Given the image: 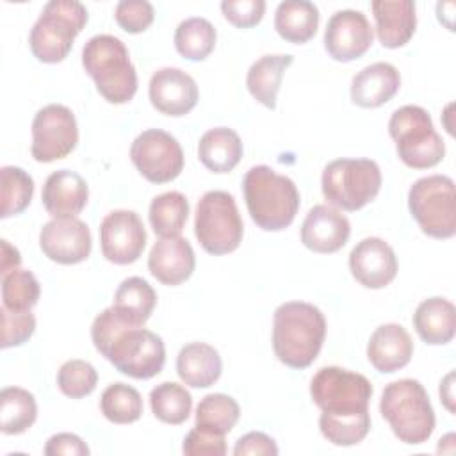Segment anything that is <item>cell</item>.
Instances as JSON below:
<instances>
[{"mask_svg":"<svg viewBox=\"0 0 456 456\" xmlns=\"http://www.w3.org/2000/svg\"><path fill=\"white\" fill-rule=\"evenodd\" d=\"M312 401L319 406V429L333 445L360 444L370 429V381L358 372L330 365L319 369L310 381Z\"/></svg>","mask_w":456,"mask_h":456,"instance_id":"obj_1","label":"cell"},{"mask_svg":"<svg viewBox=\"0 0 456 456\" xmlns=\"http://www.w3.org/2000/svg\"><path fill=\"white\" fill-rule=\"evenodd\" d=\"M91 338L96 351L125 376L150 379L164 367L162 338L142 326L128 324L112 306L94 317Z\"/></svg>","mask_w":456,"mask_h":456,"instance_id":"obj_2","label":"cell"},{"mask_svg":"<svg viewBox=\"0 0 456 456\" xmlns=\"http://www.w3.org/2000/svg\"><path fill=\"white\" fill-rule=\"evenodd\" d=\"M326 337L324 314L305 301H287L274 310L273 349L290 369H306L317 358Z\"/></svg>","mask_w":456,"mask_h":456,"instance_id":"obj_3","label":"cell"},{"mask_svg":"<svg viewBox=\"0 0 456 456\" xmlns=\"http://www.w3.org/2000/svg\"><path fill=\"white\" fill-rule=\"evenodd\" d=\"M248 212L265 232H280L292 224L299 208L296 183L269 166H253L242 180Z\"/></svg>","mask_w":456,"mask_h":456,"instance_id":"obj_4","label":"cell"},{"mask_svg":"<svg viewBox=\"0 0 456 456\" xmlns=\"http://www.w3.org/2000/svg\"><path fill=\"white\" fill-rule=\"evenodd\" d=\"M82 66L109 103H126L137 93V73L125 43L110 34L93 36L82 48Z\"/></svg>","mask_w":456,"mask_h":456,"instance_id":"obj_5","label":"cell"},{"mask_svg":"<svg viewBox=\"0 0 456 456\" xmlns=\"http://www.w3.org/2000/svg\"><path fill=\"white\" fill-rule=\"evenodd\" d=\"M379 411L399 442L419 445L435 431V411L429 395L417 379H397L383 388Z\"/></svg>","mask_w":456,"mask_h":456,"instance_id":"obj_6","label":"cell"},{"mask_svg":"<svg viewBox=\"0 0 456 456\" xmlns=\"http://www.w3.org/2000/svg\"><path fill=\"white\" fill-rule=\"evenodd\" d=\"M87 20V9L77 0L48 2L28 36L32 55L46 64L64 61Z\"/></svg>","mask_w":456,"mask_h":456,"instance_id":"obj_7","label":"cell"},{"mask_svg":"<svg viewBox=\"0 0 456 456\" xmlns=\"http://www.w3.org/2000/svg\"><path fill=\"white\" fill-rule=\"evenodd\" d=\"M388 134L403 164L411 169H428L442 162L445 144L435 130L431 116L419 105H404L394 110Z\"/></svg>","mask_w":456,"mask_h":456,"instance_id":"obj_8","label":"cell"},{"mask_svg":"<svg viewBox=\"0 0 456 456\" xmlns=\"http://www.w3.org/2000/svg\"><path fill=\"white\" fill-rule=\"evenodd\" d=\"M381 180V169L370 159H337L324 167L321 187L330 205L356 212L378 196Z\"/></svg>","mask_w":456,"mask_h":456,"instance_id":"obj_9","label":"cell"},{"mask_svg":"<svg viewBox=\"0 0 456 456\" xmlns=\"http://www.w3.org/2000/svg\"><path fill=\"white\" fill-rule=\"evenodd\" d=\"M408 208L419 228L433 239L456 233L454 182L445 175L422 176L408 191Z\"/></svg>","mask_w":456,"mask_h":456,"instance_id":"obj_10","label":"cell"},{"mask_svg":"<svg viewBox=\"0 0 456 456\" xmlns=\"http://www.w3.org/2000/svg\"><path fill=\"white\" fill-rule=\"evenodd\" d=\"M194 235L210 255H226L240 246L244 224L230 192L208 191L201 196L194 216Z\"/></svg>","mask_w":456,"mask_h":456,"instance_id":"obj_11","label":"cell"},{"mask_svg":"<svg viewBox=\"0 0 456 456\" xmlns=\"http://www.w3.org/2000/svg\"><path fill=\"white\" fill-rule=\"evenodd\" d=\"M78 142V126L71 109L50 103L32 119L30 153L37 162H53L68 157Z\"/></svg>","mask_w":456,"mask_h":456,"instance_id":"obj_12","label":"cell"},{"mask_svg":"<svg viewBox=\"0 0 456 456\" xmlns=\"http://www.w3.org/2000/svg\"><path fill=\"white\" fill-rule=\"evenodd\" d=\"M130 159L135 169L151 183H167L183 169L180 142L160 128L139 134L130 146Z\"/></svg>","mask_w":456,"mask_h":456,"instance_id":"obj_13","label":"cell"},{"mask_svg":"<svg viewBox=\"0 0 456 456\" xmlns=\"http://www.w3.org/2000/svg\"><path fill=\"white\" fill-rule=\"evenodd\" d=\"M103 256L118 265L134 264L144 251L146 230L134 210H112L100 224Z\"/></svg>","mask_w":456,"mask_h":456,"instance_id":"obj_14","label":"cell"},{"mask_svg":"<svg viewBox=\"0 0 456 456\" xmlns=\"http://www.w3.org/2000/svg\"><path fill=\"white\" fill-rule=\"evenodd\" d=\"M374 30L367 16L354 9H344L331 14L324 30V48L338 62H349L362 57L372 45Z\"/></svg>","mask_w":456,"mask_h":456,"instance_id":"obj_15","label":"cell"},{"mask_svg":"<svg viewBox=\"0 0 456 456\" xmlns=\"http://www.w3.org/2000/svg\"><path fill=\"white\" fill-rule=\"evenodd\" d=\"M39 246L45 256L62 265L84 262L91 253V232L77 217L52 219L39 232Z\"/></svg>","mask_w":456,"mask_h":456,"instance_id":"obj_16","label":"cell"},{"mask_svg":"<svg viewBox=\"0 0 456 456\" xmlns=\"http://www.w3.org/2000/svg\"><path fill=\"white\" fill-rule=\"evenodd\" d=\"M151 105L173 118L189 114L200 98L196 80L180 68H160L150 78L148 87Z\"/></svg>","mask_w":456,"mask_h":456,"instance_id":"obj_17","label":"cell"},{"mask_svg":"<svg viewBox=\"0 0 456 456\" xmlns=\"http://www.w3.org/2000/svg\"><path fill=\"white\" fill-rule=\"evenodd\" d=\"M349 269L365 289H383L397 274V258L383 239L365 237L351 249Z\"/></svg>","mask_w":456,"mask_h":456,"instance_id":"obj_18","label":"cell"},{"mask_svg":"<svg viewBox=\"0 0 456 456\" xmlns=\"http://www.w3.org/2000/svg\"><path fill=\"white\" fill-rule=\"evenodd\" d=\"M349 235L351 224L347 217L330 205L310 208L301 224V242L315 253H335L342 249Z\"/></svg>","mask_w":456,"mask_h":456,"instance_id":"obj_19","label":"cell"},{"mask_svg":"<svg viewBox=\"0 0 456 456\" xmlns=\"http://www.w3.org/2000/svg\"><path fill=\"white\" fill-rule=\"evenodd\" d=\"M194 267V249L189 240L180 235L160 237L148 255V269L151 276L169 287L180 285L189 280Z\"/></svg>","mask_w":456,"mask_h":456,"instance_id":"obj_20","label":"cell"},{"mask_svg":"<svg viewBox=\"0 0 456 456\" xmlns=\"http://www.w3.org/2000/svg\"><path fill=\"white\" fill-rule=\"evenodd\" d=\"M41 200L53 219L77 217L87 205L89 187L78 173L59 169L46 178Z\"/></svg>","mask_w":456,"mask_h":456,"instance_id":"obj_21","label":"cell"},{"mask_svg":"<svg viewBox=\"0 0 456 456\" xmlns=\"http://www.w3.org/2000/svg\"><path fill=\"white\" fill-rule=\"evenodd\" d=\"M411 354V337L401 324L395 322L378 326L367 344V358L370 365L383 374H392L408 365Z\"/></svg>","mask_w":456,"mask_h":456,"instance_id":"obj_22","label":"cell"},{"mask_svg":"<svg viewBox=\"0 0 456 456\" xmlns=\"http://www.w3.org/2000/svg\"><path fill=\"white\" fill-rule=\"evenodd\" d=\"M401 86V75L390 62H374L351 80V100L363 109H376L390 102Z\"/></svg>","mask_w":456,"mask_h":456,"instance_id":"obj_23","label":"cell"},{"mask_svg":"<svg viewBox=\"0 0 456 456\" xmlns=\"http://www.w3.org/2000/svg\"><path fill=\"white\" fill-rule=\"evenodd\" d=\"M370 9L378 39L385 48L404 46L415 34L417 16L411 0H374Z\"/></svg>","mask_w":456,"mask_h":456,"instance_id":"obj_24","label":"cell"},{"mask_svg":"<svg viewBox=\"0 0 456 456\" xmlns=\"http://www.w3.org/2000/svg\"><path fill=\"white\" fill-rule=\"evenodd\" d=\"M223 370V362L216 347L205 342L183 346L176 356L178 378L192 388H208Z\"/></svg>","mask_w":456,"mask_h":456,"instance_id":"obj_25","label":"cell"},{"mask_svg":"<svg viewBox=\"0 0 456 456\" xmlns=\"http://www.w3.org/2000/svg\"><path fill=\"white\" fill-rule=\"evenodd\" d=\"M413 328L426 344H449L456 330L454 305L440 296L424 299L413 314Z\"/></svg>","mask_w":456,"mask_h":456,"instance_id":"obj_26","label":"cell"},{"mask_svg":"<svg viewBox=\"0 0 456 456\" xmlns=\"http://www.w3.org/2000/svg\"><path fill=\"white\" fill-rule=\"evenodd\" d=\"M242 141L228 126L207 130L198 142V157L212 173H230L242 159Z\"/></svg>","mask_w":456,"mask_h":456,"instance_id":"obj_27","label":"cell"},{"mask_svg":"<svg viewBox=\"0 0 456 456\" xmlns=\"http://www.w3.org/2000/svg\"><path fill=\"white\" fill-rule=\"evenodd\" d=\"M294 62V57L289 53L264 55L255 61L246 75V86L249 94L262 103L264 107L276 109V94L281 86L285 69Z\"/></svg>","mask_w":456,"mask_h":456,"instance_id":"obj_28","label":"cell"},{"mask_svg":"<svg viewBox=\"0 0 456 456\" xmlns=\"http://www.w3.org/2000/svg\"><path fill=\"white\" fill-rule=\"evenodd\" d=\"M319 27V9L308 0H287L276 7L274 28L281 39L303 45L310 41Z\"/></svg>","mask_w":456,"mask_h":456,"instance_id":"obj_29","label":"cell"},{"mask_svg":"<svg viewBox=\"0 0 456 456\" xmlns=\"http://www.w3.org/2000/svg\"><path fill=\"white\" fill-rule=\"evenodd\" d=\"M157 294L153 287L141 276L125 278L116 292L112 308L132 326H142L153 314Z\"/></svg>","mask_w":456,"mask_h":456,"instance_id":"obj_30","label":"cell"},{"mask_svg":"<svg viewBox=\"0 0 456 456\" xmlns=\"http://www.w3.org/2000/svg\"><path fill=\"white\" fill-rule=\"evenodd\" d=\"M37 417L34 395L20 387H5L0 392V429L4 435L25 433Z\"/></svg>","mask_w":456,"mask_h":456,"instance_id":"obj_31","label":"cell"},{"mask_svg":"<svg viewBox=\"0 0 456 456\" xmlns=\"http://www.w3.org/2000/svg\"><path fill=\"white\" fill-rule=\"evenodd\" d=\"M148 217L159 237H176L187 223L189 201L178 191L162 192L151 200Z\"/></svg>","mask_w":456,"mask_h":456,"instance_id":"obj_32","label":"cell"},{"mask_svg":"<svg viewBox=\"0 0 456 456\" xmlns=\"http://www.w3.org/2000/svg\"><path fill=\"white\" fill-rule=\"evenodd\" d=\"M216 46L214 25L200 16L187 18L175 30V48L189 61H205Z\"/></svg>","mask_w":456,"mask_h":456,"instance_id":"obj_33","label":"cell"},{"mask_svg":"<svg viewBox=\"0 0 456 456\" xmlns=\"http://www.w3.org/2000/svg\"><path fill=\"white\" fill-rule=\"evenodd\" d=\"M150 406L160 422L176 426L189 419L192 397L185 387L175 381H164L150 392Z\"/></svg>","mask_w":456,"mask_h":456,"instance_id":"obj_34","label":"cell"},{"mask_svg":"<svg viewBox=\"0 0 456 456\" xmlns=\"http://www.w3.org/2000/svg\"><path fill=\"white\" fill-rule=\"evenodd\" d=\"M240 417V408L232 395L208 394L196 406V428L226 435Z\"/></svg>","mask_w":456,"mask_h":456,"instance_id":"obj_35","label":"cell"},{"mask_svg":"<svg viewBox=\"0 0 456 456\" xmlns=\"http://www.w3.org/2000/svg\"><path fill=\"white\" fill-rule=\"evenodd\" d=\"M34 180L32 176L16 166H4L0 169V217L7 219L11 216L21 214L32 200Z\"/></svg>","mask_w":456,"mask_h":456,"instance_id":"obj_36","label":"cell"},{"mask_svg":"<svg viewBox=\"0 0 456 456\" xmlns=\"http://www.w3.org/2000/svg\"><path fill=\"white\" fill-rule=\"evenodd\" d=\"M100 410L114 424H132L142 415V397L126 383H112L102 392Z\"/></svg>","mask_w":456,"mask_h":456,"instance_id":"obj_37","label":"cell"},{"mask_svg":"<svg viewBox=\"0 0 456 456\" xmlns=\"http://www.w3.org/2000/svg\"><path fill=\"white\" fill-rule=\"evenodd\" d=\"M37 278L27 269H14L2 276V306L12 312H27L39 299Z\"/></svg>","mask_w":456,"mask_h":456,"instance_id":"obj_38","label":"cell"},{"mask_svg":"<svg viewBox=\"0 0 456 456\" xmlns=\"http://www.w3.org/2000/svg\"><path fill=\"white\" fill-rule=\"evenodd\" d=\"M96 383H98V372L86 360H68L61 365L57 372L59 390L71 399H80L89 395L96 388Z\"/></svg>","mask_w":456,"mask_h":456,"instance_id":"obj_39","label":"cell"},{"mask_svg":"<svg viewBox=\"0 0 456 456\" xmlns=\"http://www.w3.org/2000/svg\"><path fill=\"white\" fill-rule=\"evenodd\" d=\"M2 314V342L4 349L25 344L36 331V317L27 312H12L5 306L0 308Z\"/></svg>","mask_w":456,"mask_h":456,"instance_id":"obj_40","label":"cell"},{"mask_svg":"<svg viewBox=\"0 0 456 456\" xmlns=\"http://www.w3.org/2000/svg\"><path fill=\"white\" fill-rule=\"evenodd\" d=\"M118 25L128 34L144 32L155 18L153 5L146 0H123L114 11Z\"/></svg>","mask_w":456,"mask_h":456,"instance_id":"obj_41","label":"cell"},{"mask_svg":"<svg viewBox=\"0 0 456 456\" xmlns=\"http://www.w3.org/2000/svg\"><path fill=\"white\" fill-rule=\"evenodd\" d=\"M182 452L187 456H224V435L210 433L201 428H192L182 444Z\"/></svg>","mask_w":456,"mask_h":456,"instance_id":"obj_42","label":"cell"},{"mask_svg":"<svg viewBox=\"0 0 456 456\" xmlns=\"http://www.w3.org/2000/svg\"><path fill=\"white\" fill-rule=\"evenodd\" d=\"M224 18L237 28H249L260 23L265 12L264 0H224L221 2Z\"/></svg>","mask_w":456,"mask_h":456,"instance_id":"obj_43","label":"cell"},{"mask_svg":"<svg viewBox=\"0 0 456 456\" xmlns=\"http://www.w3.org/2000/svg\"><path fill=\"white\" fill-rule=\"evenodd\" d=\"M235 456H276L278 454V445L276 442L262 433V431H251L242 435L233 447Z\"/></svg>","mask_w":456,"mask_h":456,"instance_id":"obj_44","label":"cell"},{"mask_svg":"<svg viewBox=\"0 0 456 456\" xmlns=\"http://www.w3.org/2000/svg\"><path fill=\"white\" fill-rule=\"evenodd\" d=\"M46 456H87L89 447L87 444L73 433H57L46 440L45 445Z\"/></svg>","mask_w":456,"mask_h":456,"instance_id":"obj_45","label":"cell"},{"mask_svg":"<svg viewBox=\"0 0 456 456\" xmlns=\"http://www.w3.org/2000/svg\"><path fill=\"white\" fill-rule=\"evenodd\" d=\"M0 248H2V256H0V273L2 276H5L7 273L18 269V265L21 264V256H20V251L9 244V240L2 239L0 240Z\"/></svg>","mask_w":456,"mask_h":456,"instance_id":"obj_46","label":"cell"},{"mask_svg":"<svg viewBox=\"0 0 456 456\" xmlns=\"http://www.w3.org/2000/svg\"><path fill=\"white\" fill-rule=\"evenodd\" d=\"M452 378L454 374L449 372L442 383H440V401L445 404V408L454 413V394H452Z\"/></svg>","mask_w":456,"mask_h":456,"instance_id":"obj_47","label":"cell"}]
</instances>
